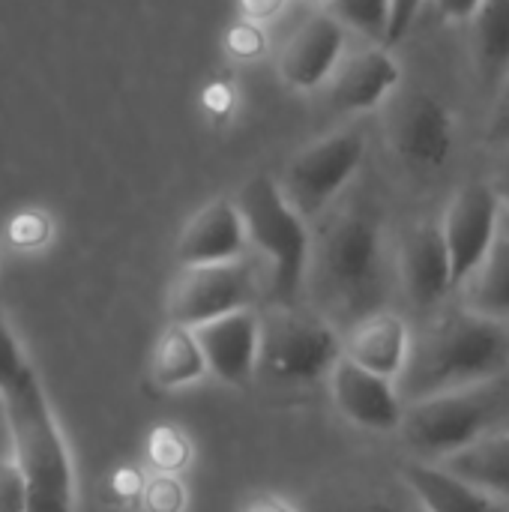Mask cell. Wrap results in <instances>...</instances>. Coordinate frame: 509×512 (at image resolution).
Listing matches in <instances>:
<instances>
[{
  "mask_svg": "<svg viewBox=\"0 0 509 512\" xmlns=\"http://www.w3.org/2000/svg\"><path fill=\"white\" fill-rule=\"evenodd\" d=\"M411 339V324L399 312L384 306L360 315L342 330V357L372 375L399 381L411 354Z\"/></svg>",
  "mask_w": 509,
  "mask_h": 512,
  "instance_id": "cell-15",
  "label": "cell"
},
{
  "mask_svg": "<svg viewBox=\"0 0 509 512\" xmlns=\"http://www.w3.org/2000/svg\"><path fill=\"white\" fill-rule=\"evenodd\" d=\"M396 273L411 306L432 312L453 294V273L438 222H414L396 252Z\"/></svg>",
  "mask_w": 509,
  "mask_h": 512,
  "instance_id": "cell-11",
  "label": "cell"
},
{
  "mask_svg": "<svg viewBox=\"0 0 509 512\" xmlns=\"http://www.w3.org/2000/svg\"><path fill=\"white\" fill-rule=\"evenodd\" d=\"M345 30H357L375 42L387 39L390 0H327V9Z\"/></svg>",
  "mask_w": 509,
  "mask_h": 512,
  "instance_id": "cell-23",
  "label": "cell"
},
{
  "mask_svg": "<svg viewBox=\"0 0 509 512\" xmlns=\"http://www.w3.org/2000/svg\"><path fill=\"white\" fill-rule=\"evenodd\" d=\"M486 183H489L492 195L498 198L501 213L509 216V147L501 150V159H498V165H495V171H492V177Z\"/></svg>",
  "mask_w": 509,
  "mask_h": 512,
  "instance_id": "cell-31",
  "label": "cell"
},
{
  "mask_svg": "<svg viewBox=\"0 0 509 512\" xmlns=\"http://www.w3.org/2000/svg\"><path fill=\"white\" fill-rule=\"evenodd\" d=\"M441 468L489 492L509 507V426L450 456L447 462H441Z\"/></svg>",
  "mask_w": 509,
  "mask_h": 512,
  "instance_id": "cell-21",
  "label": "cell"
},
{
  "mask_svg": "<svg viewBox=\"0 0 509 512\" xmlns=\"http://www.w3.org/2000/svg\"><path fill=\"white\" fill-rule=\"evenodd\" d=\"M147 498H150V510L153 512H177L183 507V492L171 480L153 483V489H147Z\"/></svg>",
  "mask_w": 509,
  "mask_h": 512,
  "instance_id": "cell-30",
  "label": "cell"
},
{
  "mask_svg": "<svg viewBox=\"0 0 509 512\" xmlns=\"http://www.w3.org/2000/svg\"><path fill=\"white\" fill-rule=\"evenodd\" d=\"M261 291L258 267L246 258L225 264L180 267L168 285L165 312L171 324L198 327L204 321L231 315L237 309H252Z\"/></svg>",
  "mask_w": 509,
  "mask_h": 512,
  "instance_id": "cell-8",
  "label": "cell"
},
{
  "mask_svg": "<svg viewBox=\"0 0 509 512\" xmlns=\"http://www.w3.org/2000/svg\"><path fill=\"white\" fill-rule=\"evenodd\" d=\"M501 204L492 195L486 180L465 183L447 204L438 228L447 246L450 273H453V294L456 288L477 270V264L486 258L498 225H501Z\"/></svg>",
  "mask_w": 509,
  "mask_h": 512,
  "instance_id": "cell-9",
  "label": "cell"
},
{
  "mask_svg": "<svg viewBox=\"0 0 509 512\" xmlns=\"http://www.w3.org/2000/svg\"><path fill=\"white\" fill-rule=\"evenodd\" d=\"M483 138L495 150H507L509 147V72L498 84V90L492 93V111H489Z\"/></svg>",
  "mask_w": 509,
  "mask_h": 512,
  "instance_id": "cell-25",
  "label": "cell"
},
{
  "mask_svg": "<svg viewBox=\"0 0 509 512\" xmlns=\"http://www.w3.org/2000/svg\"><path fill=\"white\" fill-rule=\"evenodd\" d=\"M509 372V324L450 309L414 333L408 363L396 381L402 402H420L495 381Z\"/></svg>",
  "mask_w": 509,
  "mask_h": 512,
  "instance_id": "cell-1",
  "label": "cell"
},
{
  "mask_svg": "<svg viewBox=\"0 0 509 512\" xmlns=\"http://www.w3.org/2000/svg\"><path fill=\"white\" fill-rule=\"evenodd\" d=\"M243 219L246 243L270 261V294L279 306H294L306 279L312 234L294 207L279 192V183L267 174L246 180L234 198Z\"/></svg>",
  "mask_w": 509,
  "mask_h": 512,
  "instance_id": "cell-5",
  "label": "cell"
},
{
  "mask_svg": "<svg viewBox=\"0 0 509 512\" xmlns=\"http://www.w3.org/2000/svg\"><path fill=\"white\" fill-rule=\"evenodd\" d=\"M3 402L12 462L27 492V512H75L72 459L36 372L6 390Z\"/></svg>",
  "mask_w": 509,
  "mask_h": 512,
  "instance_id": "cell-3",
  "label": "cell"
},
{
  "mask_svg": "<svg viewBox=\"0 0 509 512\" xmlns=\"http://www.w3.org/2000/svg\"><path fill=\"white\" fill-rule=\"evenodd\" d=\"M399 477L420 512H509L504 501L432 462L408 459Z\"/></svg>",
  "mask_w": 509,
  "mask_h": 512,
  "instance_id": "cell-18",
  "label": "cell"
},
{
  "mask_svg": "<svg viewBox=\"0 0 509 512\" xmlns=\"http://www.w3.org/2000/svg\"><path fill=\"white\" fill-rule=\"evenodd\" d=\"M228 51L234 57H243V60L258 57L264 51V33H261V27L252 24V21H240L237 27H231V33H228Z\"/></svg>",
  "mask_w": 509,
  "mask_h": 512,
  "instance_id": "cell-27",
  "label": "cell"
},
{
  "mask_svg": "<svg viewBox=\"0 0 509 512\" xmlns=\"http://www.w3.org/2000/svg\"><path fill=\"white\" fill-rule=\"evenodd\" d=\"M504 426H509V372L477 387L408 402L396 432L411 459L441 465Z\"/></svg>",
  "mask_w": 509,
  "mask_h": 512,
  "instance_id": "cell-4",
  "label": "cell"
},
{
  "mask_svg": "<svg viewBox=\"0 0 509 512\" xmlns=\"http://www.w3.org/2000/svg\"><path fill=\"white\" fill-rule=\"evenodd\" d=\"M150 375L165 390L189 387V384H195V381H201L207 375L201 348H198L189 327L168 324L162 330V336L156 339L153 354H150Z\"/></svg>",
  "mask_w": 509,
  "mask_h": 512,
  "instance_id": "cell-22",
  "label": "cell"
},
{
  "mask_svg": "<svg viewBox=\"0 0 509 512\" xmlns=\"http://www.w3.org/2000/svg\"><path fill=\"white\" fill-rule=\"evenodd\" d=\"M351 512H420L417 510V504H399V501H390V498H378V501H366V504H360L357 510Z\"/></svg>",
  "mask_w": 509,
  "mask_h": 512,
  "instance_id": "cell-35",
  "label": "cell"
},
{
  "mask_svg": "<svg viewBox=\"0 0 509 512\" xmlns=\"http://www.w3.org/2000/svg\"><path fill=\"white\" fill-rule=\"evenodd\" d=\"M282 3H285V0H240V12H243L246 21L258 24V21L273 18V15L282 9Z\"/></svg>",
  "mask_w": 509,
  "mask_h": 512,
  "instance_id": "cell-32",
  "label": "cell"
},
{
  "mask_svg": "<svg viewBox=\"0 0 509 512\" xmlns=\"http://www.w3.org/2000/svg\"><path fill=\"white\" fill-rule=\"evenodd\" d=\"M30 372H33V366L27 363V357H24L18 339H15V333H12V327L6 321V315L0 312V396L6 390H12L21 378H27Z\"/></svg>",
  "mask_w": 509,
  "mask_h": 512,
  "instance_id": "cell-24",
  "label": "cell"
},
{
  "mask_svg": "<svg viewBox=\"0 0 509 512\" xmlns=\"http://www.w3.org/2000/svg\"><path fill=\"white\" fill-rule=\"evenodd\" d=\"M207 372L231 387H246L258 372L261 315L255 309H237L231 315L189 327Z\"/></svg>",
  "mask_w": 509,
  "mask_h": 512,
  "instance_id": "cell-12",
  "label": "cell"
},
{
  "mask_svg": "<svg viewBox=\"0 0 509 512\" xmlns=\"http://www.w3.org/2000/svg\"><path fill=\"white\" fill-rule=\"evenodd\" d=\"M330 105L342 114H363L378 108L402 81V69L387 48H366L342 60L330 75Z\"/></svg>",
  "mask_w": 509,
  "mask_h": 512,
  "instance_id": "cell-17",
  "label": "cell"
},
{
  "mask_svg": "<svg viewBox=\"0 0 509 512\" xmlns=\"http://www.w3.org/2000/svg\"><path fill=\"white\" fill-rule=\"evenodd\" d=\"M420 6H423V0H390V24H387L384 45H396L411 30V24L417 21Z\"/></svg>",
  "mask_w": 509,
  "mask_h": 512,
  "instance_id": "cell-28",
  "label": "cell"
},
{
  "mask_svg": "<svg viewBox=\"0 0 509 512\" xmlns=\"http://www.w3.org/2000/svg\"><path fill=\"white\" fill-rule=\"evenodd\" d=\"M342 357V333L324 315L276 306L261 318L258 369L279 384H312Z\"/></svg>",
  "mask_w": 509,
  "mask_h": 512,
  "instance_id": "cell-6",
  "label": "cell"
},
{
  "mask_svg": "<svg viewBox=\"0 0 509 512\" xmlns=\"http://www.w3.org/2000/svg\"><path fill=\"white\" fill-rule=\"evenodd\" d=\"M471 60L480 87L495 93L509 72V0H483L471 15Z\"/></svg>",
  "mask_w": 509,
  "mask_h": 512,
  "instance_id": "cell-20",
  "label": "cell"
},
{
  "mask_svg": "<svg viewBox=\"0 0 509 512\" xmlns=\"http://www.w3.org/2000/svg\"><path fill=\"white\" fill-rule=\"evenodd\" d=\"M387 132L399 159L417 171L444 168L456 147V117L429 93L402 96L390 111Z\"/></svg>",
  "mask_w": 509,
  "mask_h": 512,
  "instance_id": "cell-10",
  "label": "cell"
},
{
  "mask_svg": "<svg viewBox=\"0 0 509 512\" xmlns=\"http://www.w3.org/2000/svg\"><path fill=\"white\" fill-rule=\"evenodd\" d=\"M309 3H324V0H309Z\"/></svg>",
  "mask_w": 509,
  "mask_h": 512,
  "instance_id": "cell-37",
  "label": "cell"
},
{
  "mask_svg": "<svg viewBox=\"0 0 509 512\" xmlns=\"http://www.w3.org/2000/svg\"><path fill=\"white\" fill-rule=\"evenodd\" d=\"M240 512H297L288 501H282V498H276V495H258V498H252L246 507Z\"/></svg>",
  "mask_w": 509,
  "mask_h": 512,
  "instance_id": "cell-34",
  "label": "cell"
},
{
  "mask_svg": "<svg viewBox=\"0 0 509 512\" xmlns=\"http://www.w3.org/2000/svg\"><path fill=\"white\" fill-rule=\"evenodd\" d=\"M327 381H330V396L348 423L366 432H378V435L399 429L405 402L399 396L396 381L372 375L345 357L336 360Z\"/></svg>",
  "mask_w": 509,
  "mask_h": 512,
  "instance_id": "cell-13",
  "label": "cell"
},
{
  "mask_svg": "<svg viewBox=\"0 0 509 512\" xmlns=\"http://www.w3.org/2000/svg\"><path fill=\"white\" fill-rule=\"evenodd\" d=\"M312 285L330 324H351L384 309L387 246L381 222L366 210L336 213L309 255Z\"/></svg>",
  "mask_w": 509,
  "mask_h": 512,
  "instance_id": "cell-2",
  "label": "cell"
},
{
  "mask_svg": "<svg viewBox=\"0 0 509 512\" xmlns=\"http://www.w3.org/2000/svg\"><path fill=\"white\" fill-rule=\"evenodd\" d=\"M462 309L486 321L509 324V216H501L498 234L477 270L456 288Z\"/></svg>",
  "mask_w": 509,
  "mask_h": 512,
  "instance_id": "cell-19",
  "label": "cell"
},
{
  "mask_svg": "<svg viewBox=\"0 0 509 512\" xmlns=\"http://www.w3.org/2000/svg\"><path fill=\"white\" fill-rule=\"evenodd\" d=\"M0 512H27L24 480L12 459H0Z\"/></svg>",
  "mask_w": 509,
  "mask_h": 512,
  "instance_id": "cell-26",
  "label": "cell"
},
{
  "mask_svg": "<svg viewBox=\"0 0 509 512\" xmlns=\"http://www.w3.org/2000/svg\"><path fill=\"white\" fill-rule=\"evenodd\" d=\"M0 459H12V447H9V423H6V402L0 396Z\"/></svg>",
  "mask_w": 509,
  "mask_h": 512,
  "instance_id": "cell-36",
  "label": "cell"
},
{
  "mask_svg": "<svg viewBox=\"0 0 509 512\" xmlns=\"http://www.w3.org/2000/svg\"><path fill=\"white\" fill-rule=\"evenodd\" d=\"M246 231L243 219L231 198H213L204 204L180 231L174 258L180 267H201V264H225L246 255Z\"/></svg>",
  "mask_w": 509,
  "mask_h": 512,
  "instance_id": "cell-16",
  "label": "cell"
},
{
  "mask_svg": "<svg viewBox=\"0 0 509 512\" xmlns=\"http://www.w3.org/2000/svg\"><path fill=\"white\" fill-rule=\"evenodd\" d=\"M363 156H366L363 126L333 129L324 138L297 150L285 162L282 177L276 180L279 192L303 222H312L348 186V180L363 165Z\"/></svg>",
  "mask_w": 509,
  "mask_h": 512,
  "instance_id": "cell-7",
  "label": "cell"
},
{
  "mask_svg": "<svg viewBox=\"0 0 509 512\" xmlns=\"http://www.w3.org/2000/svg\"><path fill=\"white\" fill-rule=\"evenodd\" d=\"M483 0H435V6H438V12L447 18V21H471V15L477 12V6H480Z\"/></svg>",
  "mask_w": 509,
  "mask_h": 512,
  "instance_id": "cell-33",
  "label": "cell"
},
{
  "mask_svg": "<svg viewBox=\"0 0 509 512\" xmlns=\"http://www.w3.org/2000/svg\"><path fill=\"white\" fill-rule=\"evenodd\" d=\"M9 237L18 246H36L48 237V219L42 213H21L12 225H9Z\"/></svg>",
  "mask_w": 509,
  "mask_h": 512,
  "instance_id": "cell-29",
  "label": "cell"
},
{
  "mask_svg": "<svg viewBox=\"0 0 509 512\" xmlns=\"http://www.w3.org/2000/svg\"><path fill=\"white\" fill-rule=\"evenodd\" d=\"M348 30L330 12H312L282 45L279 75L294 90L321 87L342 60Z\"/></svg>",
  "mask_w": 509,
  "mask_h": 512,
  "instance_id": "cell-14",
  "label": "cell"
}]
</instances>
